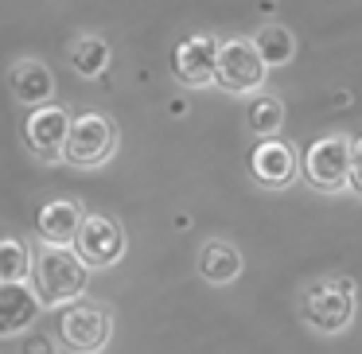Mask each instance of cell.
Listing matches in <instances>:
<instances>
[{
	"mask_svg": "<svg viewBox=\"0 0 362 354\" xmlns=\"http://www.w3.org/2000/svg\"><path fill=\"white\" fill-rule=\"evenodd\" d=\"M32 288L47 312H63L86 296L90 265L74 253V245H40L32 257Z\"/></svg>",
	"mask_w": 362,
	"mask_h": 354,
	"instance_id": "1",
	"label": "cell"
},
{
	"mask_svg": "<svg viewBox=\"0 0 362 354\" xmlns=\"http://www.w3.org/2000/svg\"><path fill=\"white\" fill-rule=\"evenodd\" d=\"M117 152V125L105 113H78L71 121V136L63 144V160L71 167H102Z\"/></svg>",
	"mask_w": 362,
	"mask_h": 354,
	"instance_id": "2",
	"label": "cell"
},
{
	"mask_svg": "<svg viewBox=\"0 0 362 354\" xmlns=\"http://www.w3.org/2000/svg\"><path fill=\"white\" fill-rule=\"evenodd\" d=\"M265 59L257 55L253 40H218V66H214V86L226 94H257L265 86Z\"/></svg>",
	"mask_w": 362,
	"mask_h": 354,
	"instance_id": "3",
	"label": "cell"
},
{
	"mask_svg": "<svg viewBox=\"0 0 362 354\" xmlns=\"http://www.w3.org/2000/svg\"><path fill=\"white\" fill-rule=\"evenodd\" d=\"M113 335V315L102 304H78L59 312V338L71 354H102Z\"/></svg>",
	"mask_w": 362,
	"mask_h": 354,
	"instance_id": "4",
	"label": "cell"
},
{
	"mask_svg": "<svg viewBox=\"0 0 362 354\" xmlns=\"http://www.w3.org/2000/svg\"><path fill=\"white\" fill-rule=\"evenodd\" d=\"M304 319L320 335H339L354 319V288L346 276L339 281H320L304 292Z\"/></svg>",
	"mask_w": 362,
	"mask_h": 354,
	"instance_id": "5",
	"label": "cell"
},
{
	"mask_svg": "<svg viewBox=\"0 0 362 354\" xmlns=\"http://www.w3.org/2000/svg\"><path fill=\"white\" fill-rule=\"evenodd\" d=\"M300 172H304V179L315 191H343L346 175H351V141L343 133L312 141L304 152V167Z\"/></svg>",
	"mask_w": 362,
	"mask_h": 354,
	"instance_id": "6",
	"label": "cell"
},
{
	"mask_svg": "<svg viewBox=\"0 0 362 354\" xmlns=\"http://www.w3.org/2000/svg\"><path fill=\"white\" fill-rule=\"evenodd\" d=\"M74 253L86 261L90 269H110L125 257V230L110 214H86L74 237Z\"/></svg>",
	"mask_w": 362,
	"mask_h": 354,
	"instance_id": "7",
	"label": "cell"
},
{
	"mask_svg": "<svg viewBox=\"0 0 362 354\" xmlns=\"http://www.w3.org/2000/svg\"><path fill=\"white\" fill-rule=\"evenodd\" d=\"M71 110L66 105H35L24 117V144L32 148V156L40 160H59L63 156V144L71 136Z\"/></svg>",
	"mask_w": 362,
	"mask_h": 354,
	"instance_id": "8",
	"label": "cell"
},
{
	"mask_svg": "<svg viewBox=\"0 0 362 354\" xmlns=\"http://www.w3.org/2000/svg\"><path fill=\"white\" fill-rule=\"evenodd\" d=\"M175 78L191 90H203L214 82V66H218V40L214 35H187L172 55Z\"/></svg>",
	"mask_w": 362,
	"mask_h": 354,
	"instance_id": "9",
	"label": "cell"
},
{
	"mask_svg": "<svg viewBox=\"0 0 362 354\" xmlns=\"http://www.w3.org/2000/svg\"><path fill=\"white\" fill-rule=\"evenodd\" d=\"M43 304L28 281H0V338L24 335L40 319Z\"/></svg>",
	"mask_w": 362,
	"mask_h": 354,
	"instance_id": "10",
	"label": "cell"
},
{
	"mask_svg": "<svg viewBox=\"0 0 362 354\" xmlns=\"http://www.w3.org/2000/svg\"><path fill=\"white\" fill-rule=\"evenodd\" d=\"M82 218H86V211L74 199H47L35 214V234L43 245H74Z\"/></svg>",
	"mask_w": 362,
	"mask_h": 354,
	"instance_id": "11",
	"label": "cell"
},
{
	"mask_svg": "<svg viewBox=\"0 0 362 354\" xmlns=\"http://www.w3.org/2000/svg\"><path fill=\"white\" fill-rule=\"evenodd\" d=\"M8 90L20 105H47L55 98V74L43 59H20L8 71Z\"/></svg>",
	"mask_w": 362,
	"mask_h": 354,
	"instance_id": "12",
	"label": "cell"
},
{
	"mask_svg": "<svg viewBox=\"0 0 362 354\" xmlns=\"http://www.w3.org/2000/svg\"><path fill=\"white\" fill-rule=\"evenodd\" d=\"M250 172H253V179L265 183V187H284V183L296 179V152L284 141L269 136V141H261L257 148H253Z\"/></svg>",
	"mask_w": 362,
	"mask_h": 354,
	"instance_id": "13",
	"label": "cell"
},
{
	"mask_svg": "<svg viewBox=\"0 0 362 354\" xmlns=\"http://www.w3.org/2000/svg\"><path fill=\"white\" fill-rule=\"evenodd\" d=\"M199 273L211 284H230L242 276V253L230 242H206L199 249Z\"/></svg>",
	"mask_w": 362,
	"mask_h": 354,
	"instance_id": "14",
	"label": "cell"
},
{
	"mask_svg": "<svg viewBox=\"0 0 362 354\" xmlns=\"http://www.w3.org/2000/svg\"><path fill=\"white\" fill-rule=\"evenodd\" d=\"M245 125H250V133L261 136V141L276 136V129L284 125V102L276 94H269V90H257V94L250 98V105H245Z\"/></svg>",
	"mask_w": 362,
	"mask_h": 354,
	"instance_id": "15",
	"label": "cell"
},
{
	"mask_svg": "<svg viewBox=\"0 0 362 354\" xmlns=\"http://www.w3.org/2000/svg\"><path fill=\"white\" fill-rule=\"evenodd\" d=\"M253 47L265 59V66H288L292 59H296V35L284 24H265L253 35Z\"/></svg>",
	"mask_w": 362,
	"mask_h": 354,
	"instance_id": "16",
	"label": "cell"
},
{
	"mask_svg": "<svg viewBox=\"0 0 362 354\" xmlns=\"http://www.w3.org/2000/svg\"><path fill=\"white\" fill-rule=\"evenodd\" d=\"M71 66L82 78H102L105 66H110V43H105L102 35H82V40H74Z\"/></svg>",
	"mask_w": 362,
	"mask_h": 354,
	"instance_id": "17",
	"label": "cell"
},
{
	"mask_svg": "<svg viewBox=\"0 0 362 354\" xmlns=\"http://www.w3.org/2000/svg\"><path fill=\"white\" fill-rule=\"evenodd\" d=\"M32 276V253L20 237H0V281H28Z\"/></svg>",
	"mask_w": 362,
	"mask_h": 354,
	"instance_id": "18",
	"label": "cell"
},
{
	"mask_svg": "<svg viewBox=\"0 0 362 354\" xmlns=\"http://www.w3.org/2000/svg\"><path fill=\"white\" fill-rule=\"evenodd\" d=\"M346 187L362 199V136L351 141V175H346Z\"/></svg>",
	"mask_w": 362,
	"mask_h": 354,
	"instance_id": "19",
	"label": "cell"
},
{
	"mask_svg": "<svg viewBox=\"0 0 362 354\" xmlns=\"http://www.w3.org/2000/svg\"><path fill=\"white\" fill-rule=\"evenodd\" d=\"M20 354H59V350H55V338L32 331V335H24V343H20Z\"/></svg>",
	"mask_w": 362,
	"mask_h": 354,
	"instance_id": "20",
	"label": "cell"
}]
</instances>
